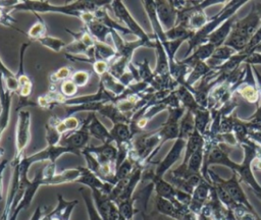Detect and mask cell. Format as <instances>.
<instances>
[{"label":"cell","instance_id":"49","mask_svg":"<svg viewBox=\"0 0 261 220\" xmlns=\"http://www.w3.org/2000/svg\"><path fill=\"white\" fill-rule=\"evenodd\" d=\"M260 42H261V25H260L259 29L253 34V36L250 38L249 43H248L246 49H245L243 52H241V53H244V54H247V55L250 54V53H252L253 50L255 49V47H256Z\"/></svg>","mask_w":261,"mask_h":220},{"label":"cell","instance_id":"56","mask_svg":"<svg viewBox=\"0 0 261 220\" xmlns=\"http://www.w3.org/2000/svg\"><path fill=\"white\" fill-rule=\"evenodd\" d=\"M142 217H143V220H155L152 215L147 214L146 212H142Z\"/></svg>","mask_w":261,"mask_h":220},{"label":"cell","instance_id":"36","mask_svg":"<svg viewBox=\"0 0 261 220\" xmlns=\"http://www.w3.org/2000/svg\"><path fill=\"white\" fill-rule=\"evenodd\" d=\"M248 43H249V39H247L244 36L231 31L223 45L233 49L237 53H241L246 49Z\"/></svg>","mask_w":261,"mask_h":220},{"label":"cell","instance_id":"57","mask_svg":"<svg viewBox=\"0 0 261 220\" xmlns=\"http://www.w3.org/2000/svg\"><path fill=\"white\" fill-rule=\"evenodd\" d=\"M254 6H255L257 12L259 13V15L261 17V2H254Z\"/></svg>","mask_w":261,"mask_h":220},{"label":"cell","instance_id":"43","mask_svg":"<svg viewBox=\"0 0 261 220\" xmlns=\"http://www.w3.org/2000/svg\"><path fill=\"white\" fill-rule=\"evenodd\" d=\"M73 73L72 67L70 66H63L58 68L56 71L50 73L49 81L51 85H55L58 82H62L68 78H70L71 74Z\"/></svg>","mask_w":261,"mask_h":220},{"label":"cell","instance_id":"32","mask_svg":"<svg viewBox=\"0 0 261 220\" xmlns=\"http://www.w3.org/2000/svg\"><path fill=\"white\" fill-rule=\"evenodd\" d=\"M80 174L81 173L77 167L72 169H66L61 173H56L53 177L48 179L46 182V185H58L63 183L75 182L76 179L80 177Z\"/></svg>","mask_w":261,"mask_h":220},{"label":"cell","instance_id":"34","mask_svg":"<svg viewBox=\"0 0 261 220\" xmlns=\"http://www.w3.org/2000/svg\"><path fill=\"white\" fill-rule=\"evenodd\" d=\"M195 117L193 112L186 111L179 121V134L178 138L188 141V139L195 131Z\"/></svg>","mask_w":261,"mask_h":220},{"label":"cell","instance_id":"19","mask_svg":"<svg viewBox=\"0 0 261 220\" xmlns=\"http://www.w3.org/2000/svg\"><path fill=\"white\" fill-rule=\"evenodd\" d=\"M88 120V131L91 136L102 142V144L106 143H113L112 138L110 134V130L106 128V126L97 118L96 113L90 112L87 117Z\"/></svg>","mask_w":261,"mask_h":220},{"label":"cell","instance_id":"44","mask_svg":"<svg viewBox=\"0 0 261 220\" xmlns=\"http://www.w3.org/2000/svg\"><path fill=\"white\" fill-rule=\"evenodd\" d=\"M38 42L41 43L44 47H47L48 49H50V50H52L56 53L60 52L66 46V44L62 40H60L58 38H55V37H51L49 35L40 39Z\"/></svg>","mask_w":261,"mask_h":220},{"label":"cell","instance_id":"6","mask_svg":"<svg viewBox=\"0 0 261 220\" xmlns=\"http://www.w3.org/2000/svg\"><path fill=\"white\" fill-rule=\"evenodd\" d=\"M111 9L113 10L115 16L125 24V28L130 32L132 35H135L138 39L144 40L147 42H151L154 40L153 35L147 34L143 28L137 22V20L132 16L128 9L125 7L122 1L120 0H113L111 1L110 5Z\"/></svg>","mask_w":261,"mask_h":220},{"label":"cell","instance_id":"10","mask_svg":"<svg viewBox=\"0 0 261 220\" xmlns=\"http://www.w3.org/2000/svg\"><path fill=\"white\" fill-rule=\"evenodd\" d=\"M65 31L70 34L73 37V41L70 44H66L64 51L66 54L76 56V55H84L88 53L89 49L94 46L95 40L93 37L87 32V30L84 28L81 32L74 33L72 31H69L68 29H65Z\"/></svg>","mask_w":261,"mask_h":220},{"label":"cell","instance_id":"30","mask_svg":"<svg viewBox=\"0 0 261 220\" xmlns=\"http://www.w3.org/2000/svg\"><path fill=\"white\" fill-rule=\"evenodd\" d=\"M211 71V68L206 64V62H198L196 63L189 75L187 76V80H186V88H188L189 90L192 89V87L195 86V84L198 81V80H201L204 76H206L209 72Z\"/></svg>","mask_w":261,"mask_h":220},{"label":"cell","instance_id":"59","mask_svg":"<svg viewBox=\"0 0 261 220\" xmlns=\"http://www.w3.org/2000/svg\"><path fill=\"white\" fill-rule=\"evenodd\" d=\"M3 154H4V150L2 148H0V158L3 156Z\"/></svg>","mask_w":261,"mask_h":220},{"label":"cell","instance_id":"51","mask_svg":"<svg viewBox=\"0 0 261 220\" xmlns=\"http://www.w3.org/2000/svg\"><path fill=\"white\" fill-rule=\"evenodd\" d=\"M244 63L249 64L251 66H254V65H257V64L261 65V54L256 53V52H252V53L248 54Z\"/></svg>","mask_w":261,"mask_h":220},{"label":"cell","instance_id":"55","mask_svg":"<svg viewBox=\"0 0 261 220\" xmlns=\"http://www.w3.org/2000/svg\"><path fill=\"white\" fill-rule=\"evenodd\" d=\"M22 209L18 206L17 208H16V210L7 218V219H1V220H16L17 219V216H18V214H19V212L21 211Z\"/></svg>","mask_w":261,"mask_h":220},{"label":"cell","instance_id":"25","mask_svg":"<svg viewBox=\"0 0 261 220\" xmlns=\"http://www.w3.org/2000/svg\"><path fill=\"white\" fill-rule=\"evenodd\" d=\"M49 121L56 127V129L58 130V132L61 135H64L67 132L74 131V130L79 129L83 123L80 121L79 118H76L74 116H68V117H64L61 119V118L53 115L49 118Z\"/></svg>","mask_w":261,"mask_h":220},{"label":"cell","instance_id":"52","mask_svg":"<svg viewBox=\"0 0 261 220\" xmlns=\"http://www.w3.org/2000/svg\"><path fill=\"white\" fill-rule=\"evenodd\" d=\"M8 162V159H2L0 161V201L3 199V172Z\"/></svg>","mask_w":261,"mask_h":220},{"label":"cell","instance_id":"13","mask_svg":"<svg viewBox=\"0 0 261 220\" xmlns=\"http://www.w3.org/2000/svg\"><path fill=\"white\" fill-rule=\"evenodd\" d=\"M80 19L84 22L85 29L93 37V39L95 41L108 44L107 36L111 34V30L109 28H107L106 25H104L103 23H101L100 21H98L94 17L93 12L83 13V15L81 16Z\"/></svg>","mask_w":261,"mask_h":220},{"label":"cell","instance_id":"22","mask_svg":"<svg viewBox=\"0 0 261 220\" xmlns=\"http://www.w3.org/2000/svg\"><path fill=\"white\" fill-rule=\"evenodd\" d=\"M236 20H238L237 14H234L231 17H229L228 19H226L219 28H217L212 34L209 35L206 43L212 44L215 48L223 46L224 42L226 41L227 37L229 36V34L231 32L232 25Z\"/></svg>","mask_w":261,"mask_h":220},{"label":"cell","instance_id":"35","mask_svg":"<svg viewBox=\"0 0 261 220\" xmlns=\"http://www.w3.org/2000/svg\"><path fill=\"white\" fill-rule=\"evenodd\" d=\"M0 74L2 75V77L4 79L6 89L9 92H11L12 94L17 93L18 82H17V79H16V75L4 64L1 57H0Z\"/></svg>","mask_w":261,"mask_h":220},{"label":"cell","instance_id":"8","mask_svg":"<svg viewBox=\"0 0 261 220\" xmlns=\"http://www.w3.org/2000/svg\"><path fill=\"white\" fill-rule=\"evenodd\" d=\"M233 95H238L246 102L258 106L260 102V92L258 90L257 82L253 76V69L251 65L247 64V71L245 77L239 84Z\"/></svg>","mask_w":261,"mask_h":220},{"label":"cell","instance_id":"4","mask_svg":"<svg viewBox=\"0 0 261 220\" xmlns=\"http://www.w3.org/2000/svg\"><path fill=\"white\" fill-rule=\"evenodd\" d=\"M28 47H29L28 43H23L20 47L18 69H17V72L15 73L16 79L18 82V91L16 93L18 95V104H17L16 110H19V108H22L24 106H36V104L30 100L34 92V81L24 71L23 58H24V52Z\"/></svg>","mask_w":261,"mask_h":220},{"label":"cell","instance_id":"33","mask_svg":"<svg viewBox=\"0 0 261 220\" xmlns=\"http://www.w3.org/2000/svg\"><path fill=\"white\" fill-rule=\"evenodd\" d=\"M195 117V128L203 136L209 129L211 123V112L207 108H202L193 113Z\"/></svg>","mask_w":261,"mask_h":220},{"label":"cell","instance_id":"38","mask_svg":"<svg viewBox=\"0 0 261 220\" xmlns=\"http://www.w3.org/2000/svg\"><path fill=\"white\" fill-rule=\"evenodd\" d=\"M34 14L37 15L36 13H34ZM37 19L38 20L31 26V29L28 31L27 35L32 41L38 42L40 39H42L48 35V29H47L45 21L40 16L37 15Z\"/></svg>","mask_w":261,"mask_h":220},{"label":"cell","instance_id":"16","mask_svg":"<svg viewBox=\"0 0 261 220\" xmlns=\"http://www.w3.org/2000/svg\"><path fill=\"white\" fill-rule=\"evenodd\" d=\"M84 150L93 154L101 164H116L118 149L114 143H106L100 146H88Z\"/></svg>","mask_w":261,"mask_h":220},{"label":"cell","instance_id":"45","mask_svg":"<svg viewBox=\"0 0 261 220\" xmlns=\"http://www.w3.org/2000/svg\"><path fill=\"white\" fill-rule=\"evenodd\" d=\"M45 129H46L45 139H46V142H47V146H51V147L52 146H58L62 135L58 132L56 127L49 120L45 125Z\"/></svg>","mask_w":261,"mask_h":220},{"label":"cell","instance_id":"1","mask_svg":"<svg viewBox=\"0 0 261 220\" xmlns=\"http://www.w3.org/2000/svg\"><path fill=\"white\" fill-rule=\"evenodd\" d=\"M111 1H89V0H80L74 1L69 4L55 5L51 4L49 1H34V0H24L17 1L13 6L8 8L11 12L12 10L17 11H31L33 13H46L54 12L61 13L65 15L74 16L81 18L83 13L94 12L102 7L110 5Z\"/></svg>","mask_w":261,"mask_h":220},{"label":"cell","instance_id":"2","mask_svg":"<svg viewBox=\"0 0 261 220\" xmlns=\"http://www.w3.org/2000/svg\"><path fill=\"white\" fill-rule=\"evenodd\" d=\"M161 147V136L158 129L150 132L143 131L132 140L127 157L137 167L144 168L146 163L150 162Z\"/></svg>","mask_w":261,"mask_h":220},{"label":"cell","instance_id":"54","mask_svg":"<svg viewBox=\"0 0 261 220\" xmlns=\"http://www.w3.org/2000/svg\"><path fill=\"white\" fill-rule=\"evenodd\" d=\"M42 218H43V208L41 206H39L34 211L30 220H41Z\"/></svg>","mask_w":261,"mask_h":220},{"label":"cell","instance_id":"9","mask_svg":"<svg viewBox=\"0 0 261 220\" xmlns=\"http://www.w3.org/2000/svg\"><path fill=\"white\" fill-rule=\"evenodd\" d=\"M81 154L85 157L86 162H87V167L94 173L96 174L101 180L104 182L110 183L114 185L117 180L115 178V165L113 164H101L98 159L91 153L83 150Z\"/></svg>","mask_w":261,"mask_h":220},{"label":"cell","instance_id":"17","mask_svg":"<svg viewBox=\"0 0 261 220\" xmlns=\"http://www.w3.org/2000/svg\"><path fill=\"white\" fill-rule=\"evenodd\" d=\"M80 170V177L76 179L75 182L77 183H82L84 185H86L89 189H93L96 188L106 195H108L112 188V184L104 182L103 180H101L96 174H94L87 166H79L77 167Z\"/></svg>","mask_w":261,"mask_h":220},{"label":"cell","instance_id":"42","mask_svg":"<svg viewBox=\"0 0 261 220\" xmlns=\"http://www.w3.org/2000/svg\"><path fill=\"white\" fill-rule=\"evenodd\" d=\"M135 198L133 197L129 200L126 201H122L120 203H118L116 206L118 208L119 214L121 216L122 219L124 220H133L135 213L137 212L134 208V204H135Z\"/></svg>","mask_w":261,"mask_h":220},{"label":"cell","instance_id":"53","mask_svg":"<svg viewBox=\"0 0 261 220\" xmlns=\"http://www.w3.org/2000/svg\"><path fill=\"white\" fill-rule=\"evenodd\" d=\"M260 102H261V92H260ZM246 120L252 123H261V103L258 104L257 110L255 111V113L250 117H248V119Z\"/></svg>","mask_w":261,"mask_h":220},{"label":"cell","instance_id":"46","mask_svg":"<svg viewBox=\"0 0 261 220\" xmlns=\"http://www.w3.org/2000/svg\"><path fill=\"white\" fill-rule=\"evenodd\" d=\"M207 193H208V187L206 184L201 183L198 185V187L195 189L194 193V198H193V205L192 207L195 208H199L205 201L206 197H207Z\"/></svg>","mask_w":261,"mask_h":220},{"label":"cell","instance_id":"27","mask_svg":"<svg viewBox=\"0 0 261 220\" xmlns=\"http://www.w3.org/2000/svg\"><path fill=\"white\" fill-rule=\"evenodd\" d=\"M247 57V54L244 53H236L232 55L227 61H225L221 66H219L217 69L213 70L217 75H221L223 77H227L229 74L234 72L245 61Z\"/></svg>","mask_w":261,"mask_h":220},{"label":"cell","instance_id":"20","mask_svg":"<svg viewBox=\"0 0 261 220\" xmlns=\"http://www.w3.org/2000/svg\"><path fill=\"white\" fill-rule=\"evenodd\" d=\"M57 206L50 213L45 215L47 220H69L74 207L79 204L77 200L66 201L61 195L57 196Z\"/></svg>","mask_w":261,"mask_h":220},{"label":"cell","instance_id":"31","mask_svg":"<svg viewBox=\"0 0 261 220\" xmlns=\"http://www.w3.org/2000/svg\"><path fill=\"white\" fill-rule=\"evenodd\" d=\"M99 84H101L106 91L114 95L116 98L120 96L126 89L124 85H122L118 79L112 76L109 72H106L102 76H100Z\"/></svg>","mask_w":261,"mask_h":220},{"label":"cell","instance_id":"47","mask_svg":"<svg viewBox=\"0 0 261 220\" xmlns=\"http://www.w3.org/2000/svg\"><path fill=\"white\" fill-rule=\"evenodd\" d=\"M60 93L66 98L71 99L75 97V94L77 93V87L74 85V82L68 78L61 82L60 85Z\"/></svg>","mask_w":261,"mask_h":220},{"label":"cell","instance_id":"5","mask_svg":"<svg viewBox=\"0 0 261 220\" xmlns=\"http://www.w3.org/2000/svg\"><path fill=\"white\" fill-rule=\"evenodd\" d=\"M31 112L29 110L18 111L15 128V154L11 165L18 164L24 157V150L31 140Z\"/></svg>","mask_w":261,"mask_h":220},{"label":"cell","instance_id":"40","mask_svg":"<svg viewBox=\"0 0 261 220\" xmlns=\"http://www.w3.org/2000/svg\"><path fill=\"white\" fill-rule=\"evenodd\" d=\"M137 168L136 164L127 157L117 168L115 171V178L117 181L128 178L134 170Z\"/></svg>","mask_w":261,"mask_h":220},{"label":"cell","instance_id":"23","mask_svg":"<svg viewBox=\"0 0 261 220\" xmlns=\"http://www.w3.org/2000/svg\"><path fill=\"white\" fill-rule=\"evenodd\" d=\"M215 47L210 44V43H205L200 45L199 47H197L192 53L191 55H189L188 57L184 58L182 60H180L181 63L187 64L191 69L192 67L198 63V62H206L210 56L212 55V53L214 52Z\"/></svg>","mask_w":261,"mask_h":220},{"label":"cell","instance_id":"11","mask_svg":"<svg viewBox=\"0 0 261 220\" xmlns=\"http://www.w3.org/2000/svg\"><path fill=\"white\" fill-rule=\"evenodd\" d=\"M260 25H261V17L253 4V6H252L250 12L247 14V16L234 21L231 31H233L250 40V38L259 29Z\"/></svg>","mask_w":261,"mask_h":220},{"label":"cell","instance_id":"24","mask_svg":"<svg viewBox=\"0 0 261 220\" xmlns=\"http://www.w3.org/2000/svg\"><path fill=\"white\" fill-rule=\"evenodd\" d=\"M154 41H155V52H156V66L153 72L155 75H158V76L170 75L169 62H168V57L165 52V49L158 38L154 37Z\"/></svg>","mask_w":261,"mask_h":220},{"label":"cell","instance_id":"18","mask_svg":"<svg viewBox=\"0 0 261 220\" xmlns=\"http://www.w3.org/2000/svg\"><path fill=\"white\" fill-rule=\"evenodd\" d=\"M66 153H71L70 150H68L65 147H62L60 145L58 146H47L44 150L39 151L29 157H24L25 161L32 166L36 162H43V161H48L51 163H55L57 159Z\"/></svg>","mask_w":261,"mask_h":220},{"label":"cell","instance_id":"12","mask_svg":"<svg viewBox=\"0 0 261 220\" xmlns=\"http://www.w3.org/2000/svg\"><path fill=\"white\" fill-rule=\"evenodd\" d=\"M155 7L158 20L164 32L175 26L177 11L173 7L171 0H157L155 1Z\"/></svg>","mask_w":261,"mask_h":220},{"label":"cell","instance_id":"48","mask_svg":"<svg viewBox=\"0 0 261 220\" xmlns=\"http://www.w3.org/2000/svg\"><path fill=\"white\" fill-rule=\"evenodd\" d=\"M91 77V72L88 70H76L70 76V79L74 82V85L79 87H85Z\"/></svg>","mask_w":261,"mask_h":220},{"label":"cell","instance_id":"14","mask_svg":"<svg viewBox=\"0 0 261 220\" xmlns=\"http://www.w3.org/2000/svg\"><path fill=\"white\" fill-rule=\"evenodd\" d=\"M12 96L13 94L6 89L4 79L0 74V141L9 123Z\"/></svg>","mask_w":261,"mask_h":220},{"label":"cell","instance_id":"3","mask_svg":"<svg viewBox=\"0 0 261 220\" xmlns=\"http://www.w3.org/2000/svg\"><path fill=\"white\" fill-rule=\"evenodd\" d=\"M247 0H241V1H229L228 4H226L220 12H218L216 15L212 16L208 19V22L198 32L195 33V35L188 41L189 42V48L187 50V55H191V53L200 45L205 44L207 42V38L210 34H212L217 28H219L226 19L231 17L232 15L237 14V11L245 4L247 3Z\"/></svg>","mask_w":261,"mask_h":220},{"label":"cell","instance_id":"60","mask_svg":"<svg viewBox=\"0 0 261 220\" xmlns=\"http://www.w3.org/2000/svg\"><path fill=\"white\" fill-rule=\"evenodd\" d=\"M121 220H124V219H122V218H121Z\"/></svg>","mask_w":261,"mask_h":220},{"label":"cell","instance_id":"7","mask_svg":"<svg viewBox=\"0 0 261 220\" xmlns=\"http://www.w3.org/2000/svg\"><path fill=\"white\" fill-rule=\"evenodd\" d=\"M87 125H88V120L86 118L79 129L67 132L64 135H62L59 145L70 150L71 154L80 155L81 152L89 146L88 143L91 135L88 131Z\"/></svg>","mask_w":261,"mask_h":220},{"label":"cell","instance_id":"15","mask_svg":"<svg viewBox=\"0 0 261 220\" xmlns=\"http://www.w3.org/2000/svg\"><path fill=\"white\" fill-rule=\"evenodd\" d=\"M187 145V141L180 138H177L172 146V148L169 150L168 154L165 156V158L158 164L154 175L156 177L162 178V176L165 174V172L179 159L180 154L184 150V148Z\"/></svg>","mask_w":261,"mask_h":220},{"label":"cell","instance_id":"28","mask_svg":"<svg viewBox=\"0 0 261 220\" xmlns=\"http://www.w3.org/2000/svg\"><path fill=\"white\" fill-rule=\"evenodd\" d=\"M174 92H175V94L178 98V101H179L180 105L182 107H185L186 110L191 111V112L194 113V112L203 108L197 103L193 93L188 88H186L185 86H178L177 89Z\"/></svg>","mask_w":261,"mask_h":220},{"label":"cell","instance_id":"26","mask_svg":"<svg viewBox=\"0 0 261 220\" xmlns=\"http://www.w3.org/2000/svg\"><path fill=\"white\" fill-rule=\"evenodd\" d=\"M237 52L227 47V46H220L218 48H215L214 52L210 56V58L206 61V64L211 68V70L217 69L219 66H221L225 61H227L232 55H234Z\"/></svg>","mask_w":261,"mask_h":220},{"label":"cell","instance_id":"58","mask_svg":"<svg viewBox=\"0 0 261 220\" xmlns=\"http://www.w3.org/2000/svg\"><path fill=\"white\" fill-rule=\"evenodd\" d=\"M253 52H256V53H260V54H261V42L255 47V49L253 50Z\"/></svg>","mask_w":261,"mask_h":220},{"label":"cell","instance_id":"29","mask_svg":"<svg viewBox=\"0 0 261 220\" xmlns=\"http://www.w3.org/2000/svg\"><path fill=\"white\" fill-rule=\"evenodd\" d=\"M93 15L94 17L100 21L101 23H103L104 25H106L107 28H109L111 31H115L119 34H122V35H126V34H130V32L123 25H121L120 23H118L117 21L113 20L109 15H108V12L107 10L105 9V7H102L96 11L93 12Z\"/></svg>","mask_w":261,"mask_h":220},{"label":"cell","instance_id":"41","mask_svg":"<svg viewBox=\"0 0 261 220\" xmlns=\"http://www.w3.org/2000/svg\"><path fill=\"white\" fill-rule=\"evenodd\" d=\"M80 191H81V195L84 199V202H85V205H86V208H87V211H88V215H89V220H102L100 214L98 213L97 209H96V206L94 204V201H93V198H92V195L90 196L87 190L85 188H80Z\"/></svg>","mask_w":261,"mask_h":220},{"label":"cell","instance_id":"21","mask_svg":"<svg viewBox=\"0 0 261 220\" xmlns=\"http://www.w3.org/2000/svg\"><path fill=\"white\" fill-rule=\"evenodd\" d=\"M110 134L112 138V142L117 148L128 147L135 136V133L129 126V123L125 122H118L113 124L112 128L110 129Z\"/></svg>","mask_w":261,"mask_h":220},{"label":"cell","instance_id":"50","mask_svg":"<svg viewBox=\"0 0 261 220\" xmlns=\"http://www.w3.org/2000/svg\"><path fill=\"white\" fill-rule=\"evenodd\" d=\"M92 66H93V70L95 71V73L98 74L99 76H102L104 73L108 72L109 63L105 62V61H96L92 64Z\"/></svg>","mask_w":261,"mask_h":220},{"label":"cell","instance_id":"39","mask_svg":"<svg viewBox=\"0 0 261 220\" xmlns=\"http://www.w3.org/2000/svg\"><path fill=\"white\" fill-rule=\"evenodd\" d=\"M133 63L137 67L140 80L151 86L152 82L154 81L155 74H154L153 70H151V68H150L148 59H144L142 62H133Z\"/></svg>","mask_w":261,"mask_h":220},{"label":"cell","instance_id":"37","mask_svg":"<svg viewBox=\"0 0 261 220\" xmlns=\"http://www.w3.org/2000/svg\"><path fill=\"white\" fill-rule=\"evenodd\" d=\"M164 33L168 41H174V40H180V39L189 41L195 35V32L180 24H176L171 30H168Z\"/></svg>","mask_w":261,"mask_h":220}]
</instances>
